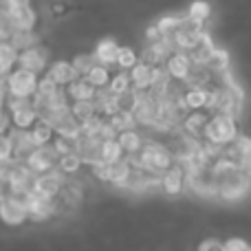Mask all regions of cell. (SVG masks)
I'll use <instances>...</instances> for the list:
<instances>
[{
    "mask_svg": "<svg viewBox=\"0 0 251 251\" xmlns=\"http://www.w3.org/2000/svg\"><path fill=\"white\" fill-rule=\"evenodd\" d=\"M238 137V124L236 117L229 113H212L209 122L203 130V139L205 141L218 143V146H227L229 141Z\"/></svg>",
    "mask_w": 251,
    "mask_h": 251,
    "instance_id": "1",
    "label": "cell"
},
{
    "mask_svg": "<svg viewBox=\"0 0 251 251\" xmlns=\"http://www.w3.org/2000/svg\"><path fill=\"white\" fill-rule=\"evenodd\" d=\"M251 192V178L247 174H243L240 170H236L234 174H229L227 178L218 181V196L227 203H236V201H243Z\"/></svg>",
    "mask_w": 251,
    "mask_h": 251,
    "instance_id": "2",
    "label": "cell"
},
{
    "mask_svg": "<svg viewBox=\"0 0 251 251\" xmlns=\"http://www.w3.org/2000/svg\"><path fill=\"white\" fill-rule=\"evenodd\" d=\"M35 88H38V73L22 66H13V71L7 77V91L13 95H25V97H33Z\"/></svg>",
    "mask_w": 251,
    "mask_h": 251,
    "instance_id": "3",
    "label": "cell"
},
{
    "mask_svg": "<svg viewBox=\"0 0 251 251\" xmlns=\"http://www.w3.org/2000/svg\"><path fill=\"white\" fill-rule=\"evenodd\" d=\"M0 221L11 227L22 225V223L29 221V212H26L25 201L7 192V194L0 199Z\"/></svg>",
    "mask_w": 251,
    "mask_h": 251,
    "instance_id": "4",
    "label": "cell"
},
{
    "mask_svg": "<svg viewBox=\"0 0 251 251\" xmlns=\"http://www.w3.org/2000/svg\"><path fill=\"white\" fill-rule=\"evenodd\" d=\"M57 152L53 148V143H47V146H38L29 152V156L25 159L26 168L35 174H42V172H49V170L57 168Z\"/></svg>",
    "mask_w": 251,
    "mask_h": 251,
    "instance_id": "5",
    "label": "cell"
},
{
    "mask_svg": "<svg viewBox=\"0 0 251 251\" xmlns=\"http://www.w3.org/2000/svg\"><path fill=\"white\" fill-rule=\"evenodd\" d=\"M26 205V212H29V221H35V223H44L57 212V203H55V196H42L38 192L26 196L25 201Z\"/></svg>",
    "mask_w": 251,
    "mask_h": 251,
    "instance_id": "6",
    "label": "cell"
},
{
    "mask_svg": "<svg viewBox=\"0 0 251 251\" xmlns=\"http://www.w3.org/2000/svg\"><path fill=\"white\" fill-rule=\"evenodd\" d=\"M49 57H51V51L42 44H33L29 49H22L18 53V66L22 69H29L33 73H42L49 64Z\"/></svg>",
    "mask_w": 251,
    "mask_h": 251,
    "instance_id": "7",
    "label": "cell"
},
{
    "mask_svg": "<svg viewBox=\"0 0 251 251\" xmlns=\"http://www.w3.org/2000/svg\"><path fill=\"white\" fill-rule=\"evenodd\" d=\"M66 174L62 172L60 168H57V172H55V168L53 170H49V172H42V174H38L35 176V192L38 194H42V196H60V192H62V187H64V183H66Z\"/></svg>",
    "mask_w": 251,
    "mask_h": 251,
    "instance_id": "8",
    "label": "cell"
},
{
    "mask_svg": "<svg viewBox=\"0 0 251 251\" xmlns=\"http://www.w3.org/2000/svg\"><path fill=\"white\" fill-rule=\"evenodd\" d=\"M165 69L170 71L172 79H176V82H185L187 75H190V71L194 69V62H192V57H190L187 51L176 49V51H172L170 57L165 60Z\"/></svg>",
    "mask_w": 251,
    "mask_h": 251,
    "instance_id": "9",
    "label": "cell"
},
{
    "mask_svg": "<svg viewBox=\"0 0 251 251\" xmlns=\"http://www.w3.org/2000/svg\"><path fill=\"white\" fill-rule=\"evenodd\" d=\"M75 150L79 152V156H82V161L86 165H100L104 163V159H101V139L100 137H88V134H82V137L77 139V148Z\"/></svg>",
    "mask_w": 251,
    "mask_h": 251,
    "instance_id": "10",
    "label": "cell"
},
{
    "mask_svg": "<svg viewBox=\"0 0 251 251\" xmlns=\"http://www.w3.org/2000/svg\"><path fill=\"white\" fill-rule=\"evenodd\" d=\"M7 134L13 141V156H16L18 161H25L26 156H29V152L33 150V148H38L33 137H31L29 128H18V126H13V128H9Z\"/></svg>",
    "mask_w": 251,
    "mask_h": 251,
    "instance_id": "11",
    "label": "cell"
},
{
    "mask_svg": "<svg viewBox=\"0 0 251 251\" xmlns=\"http://www.w3.org/2000/svg\"><path fill=\"white\" fill-rule=\"evenodd\" d=\"M0 2L13 18L18 29H33L35 26V13L29 2H7V0H0Z\"/></svg>",
    "mask_w": 251,
    "mask_h": 251,
    "instance_id": "12",
    "label": "cell"
},
{
    "mask_svg": "<svg viewBox=\"0 0 251 251\" xmlns=\"http://www.w3.org/2000/svg\"><path fill=\"white\" fill-rule=\"evenodd\" d=\"M209 115L212 113H205V110H201V108L187 110L181 122V132L190 134V137H194V139H203V130L209 122Z\"/></svg>",
    "mask_w": 251,
    "mask_h": 251,
    "instance_id": "13",
    "label": "cell"
},
{
    "mask_svg": "<svg viewBox=\"0 0 251 251\" xmlns=\"http://www.w3.org/2000/svg\"><path fill=\"white\" fill-rule=\"evenodd\" d=\"M161 187H163V192L170 196L181 194L183 187H185V170H183L181 163H172L161 174Z\"/></svg>",
    "mask_w": 251,
    "mask_h": 251,
    "instance_id": "14",
    "label": "cell"
},
{
    "mask_svg": "<svg viewBox=\"0 0 251 251\" xmlns=\"http://www.w3.org/2000/svg\"><path fill=\"white\" fill-rule=\"evenodd\" d=\"M95 174L101 178V181H110L115 185L117 181H122V178L128 174V170H130V161L126 159V156H122V159H117V161H110V163H100V165H95Z\"/></svg>",
    "mask_w": 251,
    "mask_h": 251,
    "instance_id": "15",
    "label": "cell"
},
{
    "mask_svg": "<svg viewBox=\"0 0 251 251\" xmlns=\"http://www.w3.org/2000/svg\"><path fill=\"white\" fill-rule=\"evenodd\" d=\"M207 100H209V84H190L183 91V101H185L187 110L207 108Z\"/></svg>",
    "mask_w": 251,
    "mask_h": 251,
    "instance_id": "16",
    "label": "cell"
},
{
    "mask_svg": "<svg viewBox=\"0 0 251 251\" xmlns=\"http://www.w3.org/2000/svg\"><path fill=\"white\" fill-rule=\"evenodd\" d=\"M152 75H154V64H152V62H148V60L137 62V64L130 69V79H132V86H139V88H150Z\"/></svg>",
    "mask_w": 251,
    "mask_h": 251,
    "instance_id": "17",
    "label": "cell"
},
{
    "mask_svg": "<svg viewBox=\"0 0 251 251\" xmlns=\"http://www.w3.org/2000/svg\"><path fill=\"white\" fill-rule=\"evenodd\" d=\"M49 75H51L60 86H66V84H71L75 77H79V73L73 66V62H66V60H60V62H55V64H51Z\"/></svg>",
    "mask_w": 251,
    "mask_h": 251,
    "instance_id": "18",
    "label": "cell"
},
{
    "mask_svg": "<svg viewBox=\"0 0 251 251\" xmlns=\"http://www.w3.org/2000/svg\"><path fill=\"white\" fill-rule=\"evenodd\" d=\"M66 93H69V100H93L97 88L84 75H79L71 84H66Z\"/></svg>",
    "mask_w": 251,
    "mask_h": 251,
    "instance_id": "19",
    "label": "cell"
},
{
    "mask_svg": "<svg viewBox=\"0 0 251 251\" xmlns=\"http://www.w3.org/2000/svg\"><path fill=\"white\" fill-rule=\"evenodd\" d=\"M117 51H119V47H117V42L115 40H110V38H106V40H101L100 44H97V49H95V60L100 62V64H106V66H110V64H115L117 62Z\"/></svg>",
    "mask_w": 251,
    "mask_h": 251,
    "instance_id": "20",
    "label": "cell"
},
{
    "mask_svg": "<svg viewBox=\"0 0 251 251\" xmlns=\"http://www.w3.org/2000/svg\"><path fill=\"white\" fill-rule=\"evenodd\" d=\"M214 44H212V40L205 35L203 40H201L196 47H192L190 51V57H192V62H194V66H207L209 64V57H212V53H214Z\"/></svg>",
    "mask_w": 251,
    "mask_h": 251,
    "instance_id": "21",
    "label": "cell"
},
{
    "mask_svg": "<svg viewBox=\"0 0 251 251\" xmlns=\"http://www.w3.org/2000/svg\"><path fill=\"white\" fill-rule=\"evenodd\" d=\"M31 137H33L35 146H47V143H51L53 139H55V128H53L51 124L47 122V119H40L31 126Z\"/></svg>",
    "mask_w": 251,
    "mask_h": 251,
    "instance_id": "22",
    "label": "cell"
},
{
    "mask_svg": "<svg viewBox=\"0 0 251 251\" xmlns=\"http://www.w3.org/2000/svg\"><path fill=\"white\" fill-rule=\"evenodd\" d=\"M117 141H119V146H122V150L126 152V154H134V152H139L141 146H143L141 134H139L134 128L117 132Z\"/></svg>",
    "mask_w": 251,
    "mask_h": 251,
    "instance_id": "23",
    "label": "cell"
},
{
    "mask_svg": "<svg viewBox=\"0 0 251 251\" xmlns=\"http://www.w3.org/2000/svg\"><path fill=\"white\" fill-rule=\"evenodd\" d=\"M84 77H86L95 88H106L110 82V71L106 64H100V62H97V64L91 66V71H88Z\"/></svg>",
    "mask_w": 251,
    "mask_h": 251,
    "instance_id": "24",
    "label": "cell"
},
{
    "mask_svg": "<svg viewBox=\"0 0 251 251\" xmlns=\"http://www.w3.org/2000/svg\"><path fill=\"white\" fill-rule=\"evenodd\" d=\"M108 122L110 126H113L117 132H122V130H130V128H137L139 122H137V117H134V113L132 110H117L115 115H110L108 117Z\"/></svg>",
    "mask_w": 251,
    "mask_h": 251,
    "instance_id": "25",
    "label": "cell"
},
{
    "mask_svg": "<svg viewBox=\"0 0 251 251\" xmlns=\"http://www.w3.org/2000/svg\"><path fill=\"white\" fill-rule=\"evenodd\" d=\"M35 122H38V110L33 108V104L11 113V124L18 126V128H31Z\"/></svg>",
    "mask_w": 251,
    "mask_h": 251,
    "instance_id": "26",
    "label": "cell"
},
{
    "mask_svg": "<svg viewBox=\"0 0 251 251\" xmlns=\"http://www.w3.org/2000/svg\"><path fill=\"white\" fill-rule=\"evenodd\" d=\"M82 165H84V161H82V156H79L77 150L66 152V154L57 156V168H60L64 174H75Z\"/></svg>",
    "mask_w": 251,
    "mask_h": 251,
    "instance_id": "27",
    "label": "cell"
},
{
    "mask_svg": "<svg viewBox=\"0 0 251 251\" xmlns=\"http://www.w3.org/2000/svg\"><path fill=\"white\" fill-rule=\"evenodd\" d=\"M132 88V79H130V73L126 69H122L119 73L110 75V82H108V91L113 95H119V93H126Z\"/></svg>",
    "mask_w": 251,
    "mask_h": 251,
    "instance_id": "28",
    "label": "cell"
},
{
    "mask_svg": "<svg viewBox=\"0 0 251 251\" xmlns=\"http://www.w3.org/2000/svg\"><path fill=\"white\" fill-rule=\"evenodd\" d=\"M35 33H33V29H16L11 33V38H9V42L13 44V47L18 49V53L22 51V49H29V47H33L35 44Z\"/></svg>",
    "mask_w": 251,
    "mask_h": 251,
    "instance_id": "29",
    "label": "cell"
},
{
    "mask_svg": "<svg viewBox=\"0 0 251 251\" xmlns=\"http://www.w3.org/2000/svg\"><path fill=\"white\" fill-rule=\"evenodd\" d=\"M122 156H126V152L122 150L117 139H104V141H101V159H104V163L117 161V159H122Z\"/></svg>",
    "mask_w": 251,
    "mask_h": 251,
    "instance_id": "30",
    "label": "cell"
},
{
    "mask_svg": "<svg viewBox=\"0 0 251 251\" xmlns=\"http://www.w3.org/2000/svg\"><path fill=\"white\" fill-rule=\"evenodd\" d=\"M71 113H73L79 122H84V119H88L91 115L97 113V106H95V101L93 100H73Z\"/></svg>",
    "mask_w": 251,
    "mask_h": 251,
    "instance_id": "31",
    "label": "cell"
},
{
    "mask_svg": "<svg viewBox=\"0 0 251 251\" xmlns=\"http://www.w3.org/2000/svg\"><path fill=\"white\" fill-rule=\"evenodd\" d=\"M187 16L194 18V20H199V22H205L209 16H212V7H209V2H205V0H194V2L190 4Z\"/></svg>",
    "mask_w": 251,
    "mask_h": 251,
    "instance_id": "32",
    "label": "cell"
},
{
    "mask_svg": "<svg viewBox=\"0 0 251 251\" xmlns=\"http://www.w3.org/2000/svg\"><path fill=\"white\" fill-rule=\"evenodd\" d=\"M62 196V203L64 205H77L79 201H82V190H79V185H73V183H64V187H62L60 192Z\"/></svg>",
    "mask_w": 251,
    "mask_h": 251,
    "instance_id": "33",
    "label": "cell"
},
{
    "mask_svg": "<svg viewBox=\"0 0 251 251\" xmlns=\"http://www.w3.org/2000/svg\"><path fill=\"white\" fill-rule=\"evenodd\" d=\"M16 29L18 26H16V22H13V18L9 16V11L0 4V40H9Z\"/></svg>",
    "mask_w": 251,
    "mask_h": 251,
    "instance_id": "34",
    "label": "cell"
},
{
    "mask_svg": "<svg viewBox=\"0 0 251 251\" xmlns=\"http://www.w3.org/2000/svg\"><path fill=\"white\" fill-rule=\"evenodd\" d=\"M137 53L132 51V49L130 47H119V51H117V62H115V64L119 66V69H132L134 64H137Z\"/></svg>",
    "mask_w": 251,
    "mask_h": 251,
    "instance_id": "35",
    "label": "cell"
},
{
    "mask_svg": "<svg viewBox=\"0 0 251 251\" xmlns=\"http://www.w3.org/2000/svg\"><path fill=\"white\" fill-rule=\"evenodd\" d=\"M207 69L212 71V73H218V71L229 69V57H227V53H225V51H221V49H214L212 57H209Z\"/></svg>",
    "mask_w": 251,
    "mask_h": 251,
    "instance_id": "36",
    "label": "cell"
},
{
    "mask_svg": "<svg viewBox=\"0 0 251 251\" xmlns=\"http://www.w3.org/2000/svg\"><path fill=\"white\" fill-rule=\"evenodd\" d=\"M181 20L183 18H178V16H165V18H161V20L156 22V26H159V31L163 35H174L176 33V29L181 26Z\"/></svg>",
    "mask_w": 251,
    "mask_h": 251,
    "instance_id": "37",
    "label": "cell"
},
{
    "mask_svg": "<svg viewBox=\"0 0 251 251\" xmlns=\"http://www.w3.org/2000/svg\"><path fill=\"white\" fill-rule=\"evenodd\" d=\"M93 64H97V60H95V55H88V53H79V55L73 57V66L77 69L79 75H86Z\"/></svg>",
    "mask_w": 251,
    "mask_h": 251,
    "instance_id": "38",
    "label": "cell"
},
{
    "mask_svg": "<svg viewBox=\"0 0 251 251\" xmlns=\"http://www.w3.org/2000/svg\"><path fill=\"white\" fill-rule=\"evenodd\" d=\"M53 148H55L57 154H66V152H73L77 148V139H71V137H62L57 134V139H53Z\"/></svg>",
    "mask_w": 251,
    "mask_h": 251,
    "instance_id": "39",
    "label": "cell"
},
{
    "mask_svg": "<svg viewBox=\"0 0 251 251\" xmlns=\"http://www.w3.org/2000/svg\"><path fill=\"white\" fill-rule=\"evenodd\" d=\"M4 104H7V108L13 113V110H20V108L31 106L33 100H31V97H25V95H13V93H9V95L4 97Z\"/></svg>",
    "mask_w": 251,
    "mask_h": 251,
    "instance_id": "40",
    "label": "cell"
},
{
    "mask_svg": "<svg viewBox=\"0 0 251 251\" xmlns=\"http://www.w3.org/2000/svg\"><path fill=\"white\" fill-rule=\"evenodd\" d=\"M57 88H60V84H57L51 75H44V77L38 79V88H35V93H40V95H53Z\"/></svg>",
    "mask_w": 251,
    "mask_h": 251,
    "instance_id": "41",
    "label": "cell"
},
{
    "mask_svg": "<svg viewBox=\"0 0 251 251\" xmlns=\"http://www.w3.org/2000/svg\"><path fill=\"white\" fill-rule=\"evenodd\" d=\"M13 159V141L9 134H0V161Z\"/></svg>",
    "mask_w": 251,
    "mask_h": 251,
    "instance_id": "42",
    "label": "cell"
},
{
    "mask_svg": "<svg viewBox=\"0 0 251 251\" xmlns=\"http://www.w3.org/2000/svg\"><path fill=\"white\" fill-rule=\"evenodd\" d=\"M249 249H251V245L240 238H231L227 243H223V251H249Z\"/></svg>",
    "mask_w": 251,
    "mask_h": 251,
    "instance_id": "43",
    "label": "cell"
},
{
    "mask_svg": "<svg viewBox=\"0 0 251 251\" xmlns=\"http://www.w3.org/2000/svg\"><path fill=\"white\" fill-rule=\"evenodd\" d=\"M238 170H240L243 174H247V176L251 178V154L243 156V159L238 161Z\"/></svg>",
    "mask_w": 251,
    "mask_h": 251,
    "instance_id": "44",
    "label": "cell"
},
{
    "mask_svg": "<svg viewBox=\"0 0 251 251\" xmlns=\"http://www.w3.org/2000/svg\"><path fill=\"white\" fill-rule=\"evenodd\" d=\"M199 249H201V251H209V249L223 251V243H218V240H205V243L199 245Z\"/></svg>",
    "mask_w": 251,
    "mask_h": 251,
    "instance_id": "45",
    "label": "cell"
},
{
    "mask_svg": "<svg viewBox=\"0 0 251 251\" xmlns=\"http://www.w3.org/2000/svg\"><path fill=\"white\" fill-rule=\"evenodd\" d=\"M161 38H163V33H161V31H159V26H150V29H148L146 31V40H148V42H156V40H161Z\"/></svg>",
    "mask_w": 251,
    "mask_h": 251,
    "instance_id": "46",
    "label": "cell"
},
{
    "mask_svg": "<svg viewBox=\"0 0 251 251\" xmlns=\"http://www.w3.org/2000/svg\"><path fill=\"white\" fill-rule=\"evenodd\" d=\"M9 128H11V117L7 113H2L0 115V134H7Z\"/></svg>",
    "mask_w": 251,
    "mask_h": 251,
    "instance_id": "47",
    "label": "cell"
},
{
    "mask_svg": "<svg viewBox=\"0 0 251 251\" xmlns=\"http://www.w3.org/2000/svg\"><path fill=\"white\" fill-rule=\"evenodd\" d=\"M4 194H7V183H4V181H0V199H2Z\"/></svg>",
    "mask_w": 251,
    "mask_h": 251,
    "instance_id": "48",
    "label": "cell"
},
{
    "mask_svg": "<svg viewBox=\"0 0 251 251\" xmlns=\"http://www.w3.org/2000/svg\"><path fill=\"white\" fill-rule=\"evenodd\" d=\"M2 113H4V110H2V106H0V115H2Z\"/></svg>",
    "mask_w": 251,
    "mask_h": 251,
    "instance_id": "49",
    "label": "cell"
},
{
    "mask_svg": "<svg viewBox=\"0 0 251 251\" xmlns=\"http://www.w3.org/2000/svg\"><path fill=\"white\" fill-rule=\"evenodd\" d=\"M0 42H2V40H0Z\"/></svg>",
    "mask_w": 251,
    "mask_h": 251,
    "instance_id": "50",
    "label": "cell"
}]
</instances>
